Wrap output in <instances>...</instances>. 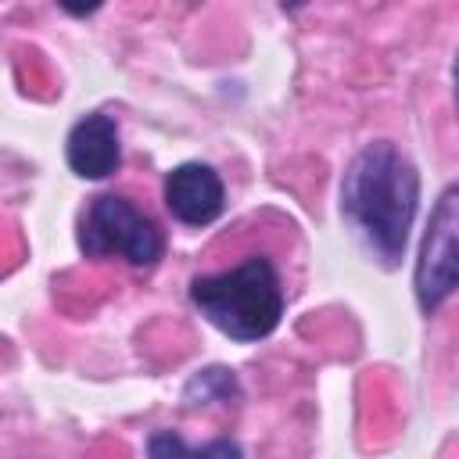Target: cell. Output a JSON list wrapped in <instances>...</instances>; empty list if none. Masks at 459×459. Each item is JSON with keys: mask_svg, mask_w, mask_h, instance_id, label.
I'll return each mask as SVG.
<instances>
[{"mask_svg": "<svg viewBox=\"0 0 459 459\" xmlns=\"http://www.w3.org/2000/svg\"><path fill=\"white\" fill-rule=\"evenodd\" d=\"M416 208L420 172L391 140H373L348 161L341 179V215L384 269L402 262Z\"/></svg>", "mask_w": 459, "mask_h": 459, "instance_id": "cell-1", "label": "cell"}, {"mask_svg": "<svg viewBox=\"0 0 459 459\" xmlns=\"http://www.w3.org/2000/svg\"><path fill=\"white\" fill-rule=\"evenodd\" d=\"M190 305L230 341L251 344L269 337L283 319V283L265 255H247L240 265L190 280Z\"/></svg>", "mask_w": 459, "mask_h": 459, "instance_id": "cell-2", "label": "cell"}, {"mask_svg": "<svg viewBox=\"0 0 459 459\" xmlns=\"http://www.w3.org/2000/svg\"><path fill=\"white\" fill-rule=\"evenodd\" d=\"M79 251L86 258H126L129 265H154L165 251V237L147 212L122 194L90 197L79 219Z\"/></svg>", "mask_w": 459, "mask_h": 459, "instance_id": "cell-3", "label": "cell"}, {"mask_svg": "<svg viewBox=\"0 0 459 459\" xmlns=\"http://www.w3.org/2000/svg\"><path fill=\"white\" fill-rule=\"evenodd\" d=\"M412 290L427 316L459 290V183L445 186L430 208L412 265Z\"/></svg>", "mask_w": 459, "mask_h": 459, "instance_id": "cell-4", "label": "cell"}, {"mask_svg": "<svg viewBox=\"0 0 459 459\" xmlns=\"http://www.w3.org/2000/svg\"><path fill=\"white\" fill-rule=\"evenodd\" d=\"M161 197L165 208L172 212L176 222L183 226H208L222 215L226 204V186L219 179V172L204 161H183L176 165L165 183H161Z\"/></svg>", "mask_w": 459, "mask_h": 459, "instance_id": "cell-5", "label": "cell"}, {"mask_svg": "<svg viewBox=\"0 0 459 459\" xmlns=\"http://www.w3.org/2000/svg\"><path fill=\"white\" fill-rule=\"evenodd\" d=\"M65 158L68 169L79 179H108L118 161H122V143H118V122L108 111H90L82 115L65 140Z\"/></svg>", "mask_w": 459, "mask_h": 459, "instance_id": "cell-6", "label": "cell"}, {"mask_svg": "<svg viewBox=\"0 0 459 459\" xmlns=\"http://www.w3.org/2000/svg\"><path fill=\"white\" fill-rule=\"evenodd\" d=\"M240 394V384L233 377V369L226 366H204L197 369L186 387H183V409L194 412V409H204V405H219V402H233Z\"/></svg>", "mask_w": 459, "mask_h": 459, "instance_id": "cell-7", "label": "cell"}, {"mask_svg": "<svg viewBox=\"0 0 459 459\" xmlns=\"http://www.w3.org/2000/svg\"><path fill=\"white\" fill-rule=\"evenodd\" d=\"M190 445L176 430H154L147 437V459H186Z\"/></svg>", "mask_w": 459, "mask_h": 459, "instance_id": "cell-8", "label": "cell"}, {"mask_svg": "<svg viewBox=\"0 0 459 459\" xmlns=\"http://www.w3.org/2000/svg\"><path fill=\"white\" fill-rule=\"evenodd\" d=\"M186 459H244V452H240L237 441L215 437V441H208V445H201V448H190Z\"/></svg>", "mask_w": 459, "mask_h": 459, "instance_id": "cell-9", "label": "cell"}, {"mask_svg": "<svg viewBox=\"0 0 459 459\" xmlns=\"http://www.w3.org/2000/svg\"><path fill=\"white\" fill-rule=\"evenodd\" d=\"M452 93H455V108H459V54H455V65H452Z\"/></svg>", "mask_w": 459, "mask_h": 459, "instance_id": "cell-10", "label": "cell"}]
</instances>
